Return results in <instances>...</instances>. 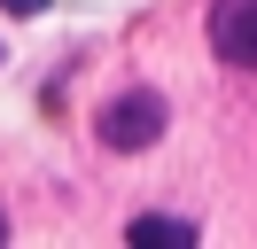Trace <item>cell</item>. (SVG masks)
Instances as JSON below:
<instances>
[{
  "instance_id": "obj_1",
  "label": "cell",
  "mask_w": 257,
  "mask_h": 249,
  "mask_svg": "<svg viewBox=\"0 0 257 249\" xmlns=\"http://www.w3.org/2000/svg\"><path fill=\"white\" fill-rule=\"evenodd\" d=\"M164 93L156 86H125L117 101H101V117H94V133H101V148H117V156H133V148H148V140L164 133Z\"/></svg>"
},
{
  "instance_id": "obj_2",
  "label": "cell",
  "mask_w": 257,
  "mask_h": 249,
  "mask_svg": "<svg viewBox=\"0 0 257 249\" xmlns=\"http://www.w3.org/2000/svg\"><path fill=\"white\" fill-rule=\"evenodd\" d=\"M210 47L241 70H257V0H218L210 8Z\"/></svg>"
},
{
  "instance_id": "obj_3",
  "label": "cell",
  "mask_w": 257,
  "mask_h": 249,
  "mask_svg": "<svg viewBox=\"0 0 257 249\" xmlns=\"http://www.w3.org/2000/svg\"><path fill=\"white\" fill-rule=\"evenodd\" d=\"M133 241L141 249H195V226L187 218H133Z\"/></svg>"
},
{
  "instance_id": "obj_4",
  "label": "cell",
  "mask_w": 257,
  "mask_h": 249,
  "mask_svg": "<svg viewBox=\"0 0 257 249\" xmlns=\"http://www.w3.org/2000/svg\"><path fill=\"white\" fill-rule=\"evenodd\" d=\"M0 8H8V16H39L47 0H0Z\"/></svg>"
},
{
  "instance_id": "obj_5",
  "label": "cell",
  "mask_w": 257,
  "mask_h": 249,
  "mask_svg": "<svg viewBox=\"0 0 257 249\" xmlns=\"http://www.w3.org/2000/svg\"><path fill=\"white\" fill-rule=\"evenodd\" d=\"M0 241H8V218H0Z\"/></svg>"
}]
</instances>
